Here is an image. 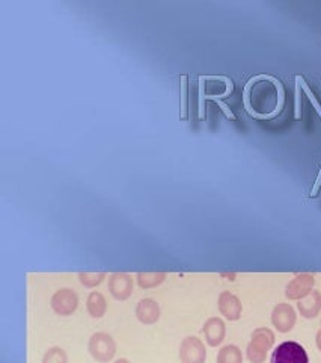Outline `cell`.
<instances>
[{
  "mask_svg": "<svg viewBox=\"0 0 321 363\" xmlns=\"http://www.w3.org/2000/svg\"><path fill=\"white\" fill-rule=\"evenodd\" d=\"M275 333L271 328L260 327L252 331L251 342L247 344L246 349V357L251 363H264L269 356V351L271 346L275 345Z\"/></svg>",
  "mask_w": 321,
  "mask_h": 363,
  "instance_id": "cell-1",
  "label": "cell"
},
{
  "mask_svg": "<svg viewBox=\"0 0 321 363\" xmlns=\"http://www.w3.org/2000/svg\"><path fill=\"white\" fill-rule=\"evenodd\" d=\"M87 353L91 357L99 363H109L114 360L116 354V342L109 333L104 331H97L90 337L87 342Z\"/></svg>",
  "mask_w": 321,
  "mask_h": 363,
  "instance_id": "cell-2",
  "label": "cell"
},
{
  "mask_svg": "<svg viewBox=\"0 0 321 363\" xmlns=\"http://www.w3.org/2000/svg\"><path fill=\"white\" fill-rule=\"evenodd\" d=\"M270 363H309V356L300 344L287 341L279 344L271 353Z\"/></svg>",
  "mask_w": 321,
  "mask_h": 363,
  "instance_id": "cell-3",
  "label": "cell"
},
{
  "mask_svg": "<svg viewBox=\"0 0 321 363\" xmlns=\"http://www.w3.org/2000/svg\"><path fill=\"white\" fill-rule=\"evenodd\" d=\"M52 311L59 317H71L79 307V295L74 289L61 288L54 292L50 300Z\"/></svg>",
  "mask_w": 321,
  "mask_h": 363,
  "instance_id": "cell-4",
  "label": "cell"
},
{
  "mask_svg": "<svg viewBox=\"0 0 321 363\" xmlns=\"http://www.w3.org/2000/svg\"><path fill=\"white\" fill-rule=\"evenodd\" d=\"M178 357L181 363H205L207 349L198 336L184 337L180 344Z\"/></svg>",
  "mask_w": 321,
  "mask_h": 363,
  "instance_id": "cell-5",
  "label": "cell"
},
{
  "mask_svg": "<svg viewBox=\"0 0 321 363\" xmlns=\"http://www.w3.org/2000/svg\"><path fill=\"white\" fill-rule=\"evenodd\" d=\"M315 277L314 274L302 273L297 274L294 279L288 282L285 286V297L293 302H300L304 297H308L312 291H314Z\"/></svg>",
  "mask_w": 321,
  "mask_h": 363,
  "instance_id": "cell-6",
  "label": "cell"
},
{
  "mask_svg": "<svg viewBox=\"0 0 321 363\" xmlns=\"http://www.w3.org/2000/svg\"><path fill=\"white\" fill-rule=\"evenodd\" d=\"M271 326L276 328L279 333H288L291 331L297 322L296 309L288 303H279L275 306V309L271 311Z\"/></svg>",
  "mask_w": 321,
  "mask_h": 363,
  "instance_id": "cell-7",
  "label": "cell"
},
{
  "mask_svg": "<svg viewBox=\"0 0 321 363\" xmlns=\"http://www.w3.org/2000/svg\"><path fill=\"white\" fill-rule=\"evenodd\" d=\"M133 277L127 273H112L107 280L110 295L118 302H125L133 294Z\"/></svg>",
  "mask_w": 321,
  "mask_h": 363,
  "instance_id": "cell-8",
  "label": "cell"
},
{
  "mask_svg": "<svg viewBox=\"0 0 321 363\" xmlns=\"http://www.w3.org/2000/svg\"><path fill=\"white\" fill-rule=\"evenodd\" d=\"M218 307L225 320L238 321L242 318V312H243L242 302H240V298L236 294H232L229 291L220 292V295L218 298Z\"/></svg>",
  "mask_w": 321,
  "mask_h": 363,
  "instance_id": "cell-9",
  "label": "cell"
},
{
  "mask_svg": "<svg viewBox=\"0 0 321 363\" xmlns=\"http://www.w3.org/2000/svg\"><path fill=\"white\" fill-rule=\"evenodd\" d=\"M203 333L205 337V342L208 346H219L223 344L225 337H227V324L219 317H211L205 321L203 327Z\"/></svg>",
  "mask_w": 321,
  "mask_h": 363,
  "instance_id": "cell-10",
  "label": "cell"
},
{
  "mask_svg": "<svg viewBox=\"0 0 321 363\" xmlns=\"http://www.w3.org/2000/svg\"><path fill=\"white\" fill-rule=\"evenodd\" d=\"M136 318L143 326H152L160 320V315H162V311H160V306L152 298H143L136 306Z\"/></svg>",
  "mask_w": 321,
  "mask_h": 363,
  "instance_id": "cell-11",
  "label": "cell"
},
{
  "mask_svg": "<svg viewBox=\"0 0 321 363\" xmlns=\"http://www.w3.org/2000/svg\"><path fill=\"white\" fill-rule=\"evenodd\" d=\"M297 311L304 320H314L321 312V292L312 291L308 297H304L297 303Z\"/></svg>",
  "mask_w": 321,
  "mask_h": 363,
  "instance_id": "cell-12",
  "label": "cell"
},
{
  "mask_svg": "<svg viewBox=\"0 0 321 363\" xmlns=\"http://www.w3.org/2000/svg\"><path fill=\"white\" fill-rule=\"evenodd\" d=\"M86 312L94 320H100L107 312V302L101 292L92 291L86 298Z\"/></svg>",
  "mask_w": 321,
  "mask_h": 363,
  "instance_id": "cell-13",
  "label": "cell"
},
{
  "mask_svg": "<svg viewBox=\"0 0 321 363\" xmlns=\"http://www.w3.org/2000/svg\"><path fill=\"white\" fill-rule=\"evenodd\" d=\"M166 280V273H138L136 282L142 289H152L162 285Z\"/></svg>",
  "mask_w": 321,
  "mask_h": 363,
  "instance_id": "cell-14",
  "label": "cell"
},
{
  "mask_svg": "<svg viewBox=\"0 0 321 363\" xmlns=\"http://www.w3.org/2000/svg\"><path fill=\"white\" fill-rule=\"evenodd\" d=\"M216 363H243V353L237 345H225L218 353Z\"/></svg>",
  "mask_w": 321,
  "mask_h": 363,
  "instance_id": "cell-15",
  "label": "cell"
},
{
  "mask_svg": "<svg viewBox=\"0 0 321 363\" xmlns=\"http://www.w3.org/2000/svg\"><path fill=\"white\" fill-rule=\"evenodd\" d=\"M106 273H79V282L82 283L85 288H97L101 283L106 280Z\"/></svg>",
  "mask_w": 321,
  "mask_h": 363,
  "instance_id": "cell-16",
  "label": "cell"
},
{
  "mask_svg": "<svg viewBox=\"0 0 321 363\" xmlns=\"http://www.w3.org/2000/svg\"><path fill=\"white\" fill-rule=\"evenodd\" d=\"M43 363H68V354L61 346H52L44 353Z\"/></svg>",
  "mask_w": 321,
  "mask_h": 363,
  "instance_id": "cell-17",
  "label": "cell"
},
{
  "mask_svg": "<svg viewBox=\"0 0 321 363\" xmlns=\"http://www.w3.org/2000/svg\"><path fill=\"white\" fill-rule=\"evenodd\" d=\"M296 79H297V81H299V82H300V86H302V90H303L304 92H307V94H308V97H309V100H311V104H312V105H314V108L317 109V112H318V115L321 117V106H320V104H318V101H317V99H315V96H314V94H312V91L309 90V86L307 85V82H304V81H303V77H302V76H296Z\"/></svg>",
  "mask_w": 321,
  "mask_h": 363,
  "instance_id": "cell-18",
  "label": "cell"
},
{
  "mask_svg": "<svg viewBox=\"0 0 321 363\" xmlns=\"http://www.w3.org/2000/svg\"><path fill=\"white\" fill-rule=\"evenodd\" d=\"M186 91H187V77L181 76V118H183V120L187 117L186 115V110H187L186 109L187 108V105H186V101H187Z\"/></svg>",
  "mask_w": 321,
  "mask_h": 363,
  "instance_id": "cell-19",
  "label": "cell"
},
{
  "mask_svg": "<svg viewBox=\"0 0 321 363\" xmlns=\"http://www.w3.org/2000/svg\"><path fill=\"white\" fill-rule=\"evenodd\" d=\"M300 91L302 86L300 82L296 79V118H300Z\"/></svg>",
  "mask_w": 321,
  "mask_h": 363,
  "instance_id": "cell-20",
  "label": "cell"
},
{
  "mask_svg": "<svg viewBox=\"0 0 321 363\" xmlns=\"http://www.w3.org/2000/svg\"><path fill=\"white\" fill-rule=\"evenodd\" d=\"M210 99H213V100L218 101V105L222 108V110H223V114H225V115H227L228 118H231V120H236V115L232 114V110L229 109V106H228V105H225L223 101H222V100H219L218 97H210Z\"/></svg>",
  "mask_w": 321,
  "mask_h": 363,
  "instance_id": "cell-21",
  "label": "cell"
},
{
  "mask_svg": "<svg viewBox=\"0 0 321 363\" xmlns=\"http://www.w3.org/2000/svg\"><path fill=\"white\" fill-rule=\"evenodd\" d=\"M315 345H317V349L321 351V328L317 331V335H315Z\"/></svg>",
  "mask_w": 321,
  "mask_h": 363,
  "instance_id": "cell-22",
  "label": "cell"
},
{
  "mask_svg": "<svg viewBox=\"0 0 321 363\" xmlns=\"http://www.w3.org/2000/svg\"><path fill=\"white\" fill-rule=\"evenodd\" d=\"M321 185V170H320V175H318V177H317V182H315V188H314V193H317V189H318V186Z\"/></svg>",
  "mask_w": 321,
  "mask_h": 363,
  "instance_id": "cell-23",
  "label": "cell"
},
{
  "mask_svg": "<svg viewBox=\"0 0 321 363\" xmlns=\"http://www.w3.org/2000/svg\"><path fill=\"white\" fill-rule=\"evenodd\" d=\"M114 363H132V362L128 360V359H124V357H123V359H118V360H115Z\"/></svg>",
  "mask_w": 321,
  "mask_h": 363,
  "instance_id": "cell-24",
  "label": "cell"
}]
</instances>
